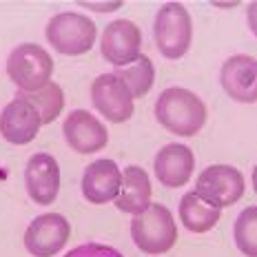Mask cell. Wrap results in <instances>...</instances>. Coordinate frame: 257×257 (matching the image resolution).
Instances as JSON below:
<instances>
[{
	"instance_id": "obj_1",
	"label": "cell",
	"mask_w": 257,
	"mask_h": 257,
	"mask_svg": "<svg viewBox=\"0 0 257 257\" xmlns=\"http://www.w3.org/2000/svg\"><path fill=\"white\" fill-rule=\"evenodd\" d=\"M155 117L173 136L193 138L206 124V104L189 89L171 87L158 95Z\"/></svg>"
},
{
	"instance_id": "obj_2",
	"label": "cell",
	"mask_w": 257,
	"mask_h": 257,
	"mask_svg": "<svg viewBox=\"0 0 257 257\" xmlns=\"http://www.w3.org/2000/svg\"><path fill=\"white\" fill-rule=\"evenodd\" d=\"M131 237L147 255H162L178 242V226L164 204H149V208L131 222Z\"/></svg>"
},
{
	"instance_id": "obj_3",
	"label": "cell",
	"mask_w": 257,
	"mask_h": 257,
	"mask_svg": "<svg viewBox=\"0 0 257 257\" xmlns=\"http://www.w3.org/2000/svg\"><path fill=\"white\" fill-rule=\"evenodd\" d=\"M153 36L158 51L169 60H178L191 47L193 38V23L184 5L180 3H167L160 7L155 16Z\"/></svg>"
},
{
	"instance_id": "obj_4",
	"label": "cell",
	"mask_w": 257,
	"mask_h": 257,
	"mask_svg": "<svg viewBox=\"0 0 257 257\" xmlns=\"http://www.w3.org/2000/svg\"><path fill=\"white\" fill-rule=\"evenodd\" d=\"M47 40L62 56H82L91 51L95 42V25L93 20L76 12L56 14L47 25Z\"/></svg>"
},
{
	"instance_id": "obj_5",
	"label": "cell",
	"mask_w": 257,
	"mask_h": 257,
	"mask_svg": "<svg viewBox=\"0 0 257 257\" xmlns=\"http://www.w3.org/2000/svg\"><path fill=\"white\" fill-rule=\"evenodd\" d=\"M53 60L40 45L27 42L9 53L7 76L18 91H38L51 82Z\"/></svg>"
},
{
	"instance_id": "obj_6",
	"label": "cell",
	"mask_w": 257,
	"mask_h": 257,
	"mask_svg": "<svg viewBox=\"0 0 257 257\" xmlns=\"http://www.w3.org/2000/svg\"><path fill=\"white\" fill-rule=\"evenodd\" d=\"M195 193L217 208L233 206L244 195V175L228 164H213L200 173Z\"/></svg>"
},
{
	"instance_id": "obj_7",
	"label": "cell",
	"mask_w": 257,
	"mask_h": 257,
	"mask_svg": "<svg viewBox=\"0 0 257 257\" xmlns=\"http://www.w3.org/2000/svg\"><path fill=\"white\" fill-rule=\"evenodd\" d=\"M71 237V224L60 213L36 217L25 231V248L34 257H53Z\"/></svg>"
},
{
	"instance_id": "obj_8",
	"label": "cell",
	"mask_w": 257,
	"mask_h": 257,
	"mask_svg": "<svg viewBox=\"0 0 257 257\" xmlns=\"http://www.w3.org/2000/svg\"><path fill=\"white\" fill-rule=\"evenodd\" d=\"M91 102L113 124H122L133 115V95L115 73H102L93 80Z\"/></svg>"
},
{
	"instance_id": "obj_9",
	"label": "cell",
	"mask_w": 257,
	"mask_h": 257,
	"mask_svg": "<svg viewBox=\"0 0 257 257\" xmlns=\"http://www.w3.org/2000/svg\"><path fill=\"white\" fill-rule=\"evenodd\" d=\"M219 82L228 98L242 104L257 102V58L239 53L222 64Z\"/></svg>"
},
{
	"instance_id": "obj_10",
	"label": "cell",
	"mask_w": 257,
	"mask_h": 257,
	"mask_svg": "<svg viewBox=\"0 0 257 257\" xmlns=\"http://www.w3.org/2000/svg\"><path fill=\"white\" fill-rule=\"evenodd\" d=\"M140 47H142V31L140 27L131 20H113L111 25L104 27L102 42L100 49L102 56L111 64H115L117 69L126 67L140 56Z\"/></svg>"
},
{
	"instance_id": "obj_11",
	"label": "cell",
	"mask_w": 257,
	"mask_h": 257,
	"mask_svg": "<svg viewBox=\"0 0 257 257\" xmlns=\"http://www.w3.org/2000/svg\"><path fill=\"white\" fill-rule=\"evenodd\" d=\"M62 133H64V138H67L69 147L82 155L102 151L106 144H109L106 126L93 113H89V111H84V109L71 111V113L67 115V120H64V124H62Z\"/></svg>"
},
{
	"instance_id": "obj_12",
	"label": "cell",
	"mask_w": 257,
	"mask_h": 257,
	"mask_svg": "<svg viewBox=\"0 0 257 257\" xmlns=\"http://www.w3.org/2000/svg\"><path fill=\"white\" fill-rule=\"evenodd\" d=\"M25 186L36 204H53L60 191V169L56 158L49 153L31 155L25 169Z\"/></svg>"
},
{
	"instance_id": "obj_13",
	"label": "cell",
	"mask_w": 257,
	"mask_h": 257,
	"mask_svg": "<svg viewBox=\"0 0 257 257\" xmlns=\"http://www.w3.org/2000/svg\"><path fill=\"white\" fill-rule=\"evenodd\" d=\"M40 126L38 111L23 98H14L0 113V136L12 144H29L36 140Z\"/></svg>"
},
{
	"instance_id": "obj_14",
	"label": "cell",
	"mask_w": 257,
	"mask_h": 257,
	"mask_svg": "<svg viewBox=\"0 0 257 257\" xmlns=\"http://www.w3.org/2000/svg\"><path fill=\"white\" fill-rule=\"evenodd\" d=\"M122 186V173L113 160H95L84 169L82 195L91 204H106L115 200Z\"/></svg>"
},
{
	"instance_id": "obj_15",
	"label": "cell",
	"mask_w": 257,
	"mask_h": 257,
	"mask_svg": "<svg viewBox=\"0 0 257 257\" xmlns=\"http://www.w3.org/2000/svg\"><path fill=\"white\" fill-rule=\"evenodd\" d=\"M153 169L160 184L169 186V189H178L189 182L193 169H195V158H193L191 149L184 144H167L155 155Z\"/></svg>"
},
{
	"instance_id": "obj_16",
	"label": "cell",
	"mask_w": 257,
	"mask_h": 257,
	"mask_svg": "<svg viewBox=\"0 0 257 257\" xmlns=\"http://www.w3.org/2000/svg\"><path fill=\"white\" fill-rule=\"evenodd\" d=\"M151 204V182L140 167H126L122 173V186L115 197V206L122 213L140 215Z\"/></svg>"
},
{
	"instance_id": "obj_17",
	"label": "cell",
	"mask_w": 257,
	"mask_h": 257,
	"mask_svg": "<svg viewBox=\"0 0 257 257\" xmlns=\"http://www.w3.org/2000/svg\"><path fill=\"white\" fill-rule=\"evenodd\" d=\"M222 217V208L204 202L195 191L186 193L180 202V219L191 233H208Z\"/></svg>"
},
{
	"instance_id": "obj_18",
	"label": "cell",
	"mask_w": 257,
	"mask_h": 257,
	"mask_svg": "<svg viewBox=\"0 0 257 257\" xmlns=\"http://www.w3.org/2000/svg\"><path fill=\"white\" fill-rule=\"evenodd\" d=\"M16 98L27 100L40 115L42 124H51L58 115H60L62 106H64V93L56 82H47L38 91H18Z\"/></svg>"
},
{
	"instance_id": "obj_19",
	"label": "cell",
	"mask_w": 257,
	"mask_h": 257,
	"mask_svg": "<svg viewBox=\"0 0 257 257\" xmlns=\"http://www.w3.org/2000/svg\"><path fill=\"white\" fill-rule=\"evenodd\" d=\"M115 76L124 82L128 93H131L133 100H136V98H142V95H147L149 91H151L153 82H155V69H153L151 58L138 56L131 64L117 69Z\"/></svg>"
},
{
	"instance_id": "obj_20",
	"label": "cell",
	"mask_w": 257,
	"mask_h": 257,
	"mask_svg": "<svg viewBox=\"0 0 257 257\" xmlns=\"http://www.w3.org/2000/svg\"><path fill=\"white\" fill-rule=\"evenodd\" d=\"M235 244L246 257H257V206H248L235 219Z\"/></svg>"
},
{
	"instance_id": "obj_21",
	"label": "cell",
	"mask_w": 257,
	"mask_h": 257,
	"mask_svg": "<svg viewBox=\"0 0 257 257\" xmlns=\"http://www.w3.org/2000/svg\"><path fill=\"white\" fill-rule=\"evenodd\" d=\"M64 257H124L120 253V250L111 248V246L106 244H82V246H76V248H71Z\"/></svg>"
},
{
	"instance_id": "obj_22",
	"label": "cell",
	"mask_w": 257,
	"mask_h": 257,
	"mask_svg": "<svg viewBox=\"0 0 257 257\" xmlns=\"http://www.w3.org/2000/svg\"><path fill=\"white\" fill-rule=\"evenodd\" d=\"M246 18H248L250 31L257 36V3H250L248 5V9H246Z\"/></svg>"
},
{
	"instance_id": "obj_23",
	"label": "cell",
	"mask_w": 257,
	"mask_h": 257,
	"mask_svg": "<svg viewBox=\"0 0 257 257\" xmlns=\"http://www.w3.org/2000/svg\"><path fill=\"white\" fill-rule=\"evenodd\" d=\"M253 191L257 193V167L253 169Z\"/></svg>"
}]
</instances>
